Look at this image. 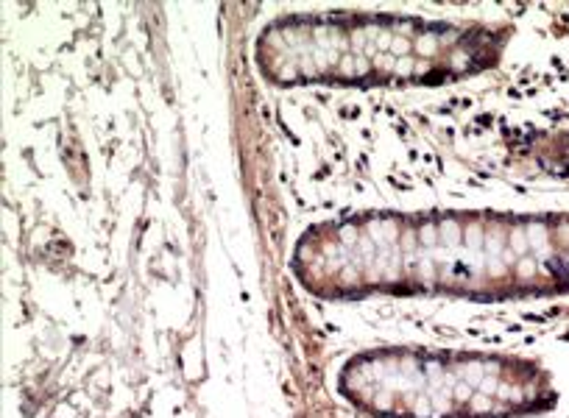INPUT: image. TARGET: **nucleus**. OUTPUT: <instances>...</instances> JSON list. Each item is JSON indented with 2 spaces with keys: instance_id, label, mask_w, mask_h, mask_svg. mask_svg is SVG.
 <instances>
[{
  "instance_id": "f257e3e1",
  "label": "nucleus",
  "mask_w": 569,
  "mask_h": 418,
  "mask_svg": "<svg viewBox=\"0 0 569 418\" xmlns=\"http://www.w3.org/2000/svg\"><path fill=\"white\" fill-rule=\"evenodd\" d=\"M483 31L413 17H307L265 28L257 64L276 84L447 81L494 59Z\"/></svg>"
}]
</instances>
